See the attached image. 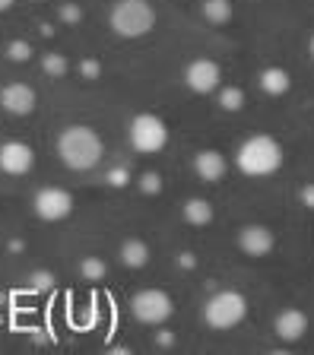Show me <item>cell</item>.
<instances>
[{
  "mask_svg": "<svg viewBox=\"0 0 314 355\" xmlns=\"http://www.w3.org/2000/svg\"><path fill=\"white\" fill-rule=\"evenodd\" d=\"M58 155L70 171H89L102 162V137L89 124H70L58 137Z\"/></svg>",
  "mask_w": 314,
  "mask_h": 355,
  "instance_id": "obj_1",
  "label": "cell"
},
{
  "mask_svg": "<svg viewBox=\"0 0 314 355\" xmlns=\"http://www.w3.org/2000/svg\"><path fill=\"white\" fill-rule=\"evenodd\" d=\"M235 165L247 178H270L283 168V146L270 133H254L235 153Z\"/></svg>",
  "mask_w": 314,
  "mask_h": 355,
  "instance_id": "obj_2",
  "label": "cell"
},
{
  "mask_svg": "<svg viewBox=\"0 0 314 355\" xmlns=\"http://www.w3.org/2000/svg\"><path fill=\"white\" fill-rule=\"evenodd\" d=\"M108 26L121 38H143L156 29V7L150 0H118L108 13Z\"/></svg>",
  "mask_w": 314,
  "mask_h": 355,
  "instance_id": "obj_3",
  "label": "cell"
},
{
  "mask_svg": "<svg viewBox=\"0 0 314 355\" xmlns=\"http://www.w3.org/2000/svg\"><path fill=\"white\" fill-rule=\"evenodd\" d=\"M245 314H247L245 295L232 292V288L216 292V295L207 302V308H203V320H207V327H213V330H232V327H238L241 320H245Z\"/></svg>",
  "mask_w": 314,
  "mask_h": 355,
  "instance_id": "obj_4",
  "label": "cell"
},
{
  "mask_svg": "<svg viewBox=\"0 0 314 355\" xmlns=\"http://www.w3.org/2000/svg\"><path fill=\"white\" fill-rule=\"evenodd\" d=\"M130 146L137 149V153L143 155H152L159 153V149H165V143H168V127H165V121L159 118V114H137L134 121H130Z\"/></svg>",
  "mask_w": 314,
  "mask_h": 355,
  "instance_id": "obj_5",
  "label": "cell"
},
{
  "mask_svg": "<svg viewBox=\"0 0 314 355\" xmlns=\"http://www.w3.org/2000/svg\"><path fill=\"white\" fill-rule=\"evenodd\" d=\"M130 311H134V318L140 320V324L159 327L172 318L175 304H172V298H168V292H162V288H143V292L134 295Z\"/></svg>",
  "mask_w": 314,
  "mask_h": 355,
  "instance_id": "obj_6",
  "label": "cell"
},
{
  "mask_svg": "<svg viewBox=\"0 0 314 355\" xmlns=\"http://www.w3.org/2000/svg\"><path fill=\"white\" fill-rule=\"evenodd\" d=\"M32 207H35L38 219L60 222L73 213V197H70V191H64V187H42V191L35 193V200H32Z\"/></svg>",
  "mask_w": 314,
  "mask_h": 355,
  "instance_id": "obj_7",
  "label": "cell"
},
{
  "mask_svg": "<svg viewBox=\"0 0 314 355\" xmlns=\"http://www.w3.org/2000/svg\"><path fill=\"white\" fill-rule=\"evenodd\" d=\"M219 80H223V70L213 58H197L184 67V83L197 96H207V92L219 89Z\"/></svg>",
  "mask_w": 314,
  "mask_h": 355,
  "instance_id": "obj_8",
  "label": "cell"
},
{
  "mask_svg": "<svg viewBox=\"0 0 314 355\" xmlns=\"http://www.w3.org/2000/svg\"><path fill=\"white\" fill-rule=\"evenodd\" d=\"M32 165H35V153H32L29 143L23 140H7L0 143V171L3 175H29Z\"/></svg>",
  "mask_w": 314,
  "mask_h": 355,
  "instance_id": "obj_9",
  "label": "cell"
},
{
  "mask_svg": "<svg viewBox=\"0 0 314 355\" xmlns=\"http://www.w3.org/2000/svg\"><path fill=\"white\" fill-rule=\"evenodd\" d=\"M35 89L26 86V83H7V86L0 89V108L7 111V114H13V118H26V114H32L35 111Z\"/></svg>",
  "mask_w": 314,
  "mask_h": 355,
  "instance_id": "obj_10",
  "label": "cell"
},
{
  "mask_svg": "<svg viewBox=\"0 0 314 355\" xmlns=\"http://www.w3.org/2000/svg\"><path fill=\"white\" fill-rule=\"evenodd\" d=\"M273 244H277V238H273V232L267 225H245V229H238V248L247 257H267L273 251Z\"/></svg>",
  "mask_w": 314,
  "mask_h": 355,
  "instance_id": "obj_11",
  "label": "cell"
},
{
  "mask_svg": "<svg viewBox=\"0 0 314 355\" xmlns=\"http://www.w3.org/2000/svg\"><path fill=\"white\" fill-rule=\"evenodd\" d=\"M273 333H277L283 343H295L308 333V314L299 308H286L277 314V324H273Z\"/></svg>",
  "mask_w": 314,
  "mask_h": 355,
  "instance_id": "obj_12",
  "label": "cell"
},
{
  "mask_svg": "<svg viewBox=\"0 0 314 355\" xmlns=\"http://www.w3.org/2000/svg\"><path fill=\"white\" fill-rule=\"evenodd\" d=\"M194 171H197L200 181L216 184V181H223L225 178L229 162H225V155L219 153V149H203V153H197V159H194Z\"/></svg>",
  "mask_w": 314,
  "mask_h": 355,
  "instance_id": "obj_13",
  "label": "cell"
},
{
  "mask_svg": "<svg viewBox=\"0 0 314 355\" xmlns=\"http://www.w3.org/2000/svg\"><path fill=\"white\" fill-rule=\"evenodd\" d=\"M261 89L270 96H283V92H289V73L283 67H267L261 73Z\"/></svg>",
  "mask_w": 314,
  "mask_h": 355,
  "instance_id": "obj_14",
  "label": "cell"
},
{
  "mask_svg": "<svg viewBox=\"0 0 314 355\" xmlns=\"http://www.w3.org/2000/svg\"><path fill=\"white\" fill-rule=\"evenodd\" d=\"M121 260H124V266H130V270H140V266H146V260H150V248H146L140 238H130V241H124V248H121Z\"/></svg>",
  "mask_w": 314,
  "mask_h": 355,
  "instance_id": "obj_15",
  "label": "cell"
},
{
  "mask_svg": "<svg viewBox=\"0 0 314 355\" xmlns=\"http://www.w3.org/2000/svg\"><path fill=\"white\" fill-rule=\"evenodd\" d=\"M184 219L191 222V225H207V222L213 219V207H209L207 200H200V197L187 200L184 203Z\"/></svg>",
  "mask_w": 314,
  "mask_h": 355,
  "instance_id": "obj_16",
  "label": "cell"
},
{
  "mask_svg": "<svg viewBox=\"0 0 314 355\" xmlns=\"http://www.w3.org/2000/svg\"><path fill=\"white\" fill-rule=\"evenodd\" d=\"M203 16H207L213 26H223V22L232 19V3H229V0H207V3H203Z\"/></svg>",
  "mask_w": 314,
  "mask_h": 355,
  "instance_id": "obj_17",
  "label": "cell"
},
{
  "mask_svg": "<svg viewBox=\"0 0 314 355\" xmlns=\"http://www.w3.org/2000/svg\"><path fill=\"white\" fill-rule=\"evenodd\" d=\"M80 273L86 276V279H102L105 276V260L102 257H86L80 263Z\"/></svg>",
  "mask_w": 314,
  "mask_h": 355,
  "instance_id": "obj_18",
  "label": "cell"
},
{
  "mask_svg": "<svg viewBox=\"0 0 314 355\" xmlns=\"http://www.w3.org/2000/svg\"><path fill=\"white\" fill-rule=\"evenodd\" d=\"M219 105H223L225 111H238L241 105H245V96H241V89H225L223 96H219Z\"/></svg>",
  "mask_w": 314,
  "mask_h": 355,
  "instance_id": "obj_19",
  "label": "cell"
},
{
  "mask_svg": "<svg viewBox=\"0 0 314 355\" xmlns=\"http://www.w3.org/2000/svg\"><path fill=\"white\" fill-rule=\"evenodd\" d=\"M29 54H32L29 42H10V44H7V58H10V60H16V64L29 60Z\"/></svg>",
  "mask_w": 314,
  "mask_h": 355,
  "instance_id": "obj_20",
  "label": "cell"
},
{
  "mask_svg": "<svg viewBox=\"0 0 314 355\" xmlns=\"http://www.w3.org/2000/svg\"><path fill=\"white\" fill-rule=\"evenodd\" d=\"M45 70L51 76H60L64 70H67V60L60 58V54H48V58H45Z\"/></svg>",
  "mask_w": 314,
  "mask_h": 355,
  "instance_id": "obj_21",
  "label": "cell"
},
{
  "mask_svg": "<svg viewBox=\"0 0 314 355\" xmlns=\"http://www.w3.org/2000/svg\"><path fill=\"white\" fill-rule=\"evenodd\" d=\"M32 286H35V288H51V276H48V273H35V276H32Z\"/></svg>",
  "mask_w": 314,
  "mask_h": 355,
  "instance_id": "obj_22",
  "label": "cell"
},
{
  "mask_svg": "<svg viewBox=\"0 0 314 355\" xmlns=\"http://www.w3.org/2000/svg\"><path fill=\"white\" fill-rule=\"evenodd\" d=\"M302 197H305V203L314 209V184H311V187H305V193H302Z\"/></svg>",
  "mask_w": 314,
  "mask_h": 355,
  "instance_id": "obj_23",
  "label": "cell"
},
{
  "mask_svg": "<svg viewBox=\"0 0 314 355\" xmlns=\"http://www.w3.org/2000/svg\"><path fill=\"white\" fill-rule=\"evenodd\" d=\"M13 3H16V0H0V13H7V10L13 7Z\"/></svg>",
  "mask_w": 314,
  "mask_h": 355,
  "instance_id": "obj_24",
  "label": "cell"
},
{
  "mask_svg": "<svg viewBox=\"0 0 314 355\" xmlns=\"http://www.w3.org/2000/svg\"><path fill=\"white\" fill-rule=\"evenodd\" d=\"M308 48H311V58H314V35H311V44H308Z\"/></svg>",
  "mask_w": 314,
  "mask_h": 355,
  "instance_id": "obj_25",
  "label": "cell"
}]
</instances>
